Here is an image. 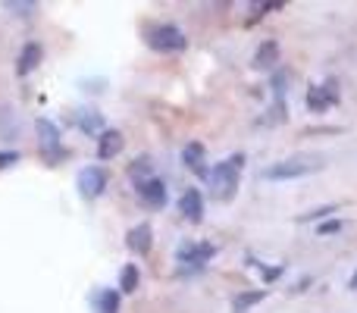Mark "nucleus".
I'll list each match as a JSON object with an SVG mask.
<instances>
[{"label":"nucleus","instance_id":"12","mask_svg":"<svg viewBox=\"0 0 357 313\" xmlns=\"http://www.w3.org/2000/svg\"><path fill=\"white\" fill-rule=\"evenodd\" d=\"M41 60H44V47H41V41H25V44H22V50H19V56H16V75H29V72H35V69L41 66Z\"/></svg>","mask_w":357,"mask_h":313},{"label":"nucleus","instance_id":"5","mask_svg":"<svg viewBox=\"0 0 357 313\" xmlns=\"http://www.w3.org/2000/svg\"><path fill=\"white\" fill-rule=\"evenodd\" d=\"M38 148H41V157L47 160V166H56L63 157H69V151L63 148V135L56 129V123L50 119H38Z\"/></svg>","mask_w":357,"mask_h":313},{"label":"nucleus","instance_id":"26","mask_svg":"<svg viewBox=\"0 0 357 313\" xmlns=\"http://www.w3.org/2000/svg\"><path fill=\"white\" fill-rule=\"evenodd\" d=\"M348 289H351V291H357V273H354L351 279H348Z\"/></svg>","mask_w":357,"mask_h":313},{"label":"nucleus","instance_id":"10","mask_svg":"<svg viewBox=\"0 0 357 313\" xmlns=\"http://www.w3.org/2000/svg\"><path fill=\"white\" fill-rule=\"evenodd\" d=\"M126 247H129L132 254L148 257L151 247H154V229H151V222H138V226H132L129 232H126Z\"/></svg>","mask_w":357,"mask_h":313},{"label":"nucleus","instance_id":"9","mask_svg":"<svg viewBox=\"0 0 357 313\" xmlns=\"http://www.w3.org/2000/svg\"><path fill=\"white\" fill-rule=\"evenodd\" d=\"M285 85H289V69H276L270 79V88H273V116L266 119V125H279L285 119Z\"/></svg>","mask_w":357,"mask_h":313},{"label":"nucleus","instance_id":"8","mask_svg":"<svg viewBox=\"0 0 357 313\" xmlns=\"http://www.w3.org/2000/svg\"><path fill=\"white\" fill-rule=\"evenodd\" d=\"M135 194H138V201H142V207H148V210H163V207H167V201H169L167 182H163V178H157V176L138 182L135 185Z\"/></svg>","mask_w":357,"mask_h":313},{"label":"nucleus","instance_id":"14","mask_svg":"<svg viewBox=\"0 0 357 313\" xmlns=\"http://www.w3.org/2000/svg\"><path fill=\"white\" fill-rule=\"evenodd\" d=\"M123 132H116V129H107L104 135L98 138V160H113L123 151Z\"/></svg>","mask_w":357,"mask_h":313},{"label":"nucleus","instance_id":"18","mask_svg":"<svg viewBox=\"0 0 357 313\" xmlns=\"http://www.w3.org/2000/svg\"><path fill=\"white\" fill-rule=\"evenodd\" d=\"M276 56H279V44L270 38V41H264L257 47V54H254L251 63H254V69H266V66H273V63H276Z\"/></svg>","mask_w":357,"mask_h":313},{"label":"nucleus","instance_id":"21","mask_svg":"<svg viewBox=\"0 0 357 313\" xmlns=\"http://www.w3.org/2000/svg\"><path fill=\"white\" fill-rule=\"evenodd\" d=\"M251 264L254 266H257V270H260V276H264V282H276V279L279 276H282V266H264V264H257V260H251Z\"/></svg>","mask_w":357,"mask_h":313},{"label":"nucleus","instance_id":"16","mask_svg":"<svg viewBox=\"0 0 357 313\" xmlns=\"http://www.w3.org/2000/svg\"><path fill=\"white\" fill-rule=\"evenodd\" d=\"M270 295V289H251V291H241V295H235L232 301V313H248L251 307H257L264 298Z\"/></svg>","mask_w":357,"mask_h":313},{"label":"nucleus","instance_id":"2","mask_svg":"<svg viewBox=\"0 0 357 313\" xmlns=\"http://www.w3.org/2000/svg\"><path fill=\"white\" fill-rule=\"evenodd\" d=\"M323 169V157H310V154H295L276 160L264 169V182H291V178H304L310 172Z\"/></svg>","mask_w":357,"mask_h":313},{"label":"nucleus","instance_id":"15","mask_svg":"<svg viewBox=\"0 0 357 313\" xmlns=\"http://www.w3.org/2000/svg\"><path fill=\"white\" fill-rule=\"evenodd\" d=\"M91 307H94V313H119V291L116 289H94Z\"/></svg>","mask_w":357,"mask_h":313},{"label":"nucleus","instance_id":"25","mask_svg":"<svg viewBox=\"0 0 357 313\" xmlns=\"http://www.w3.org/2000/svg\"><path fill=\"white\" fill-rule=\"evenodd\" d=\"M3 10H13L16 16H31L38 10V3H3Z\"/></svg>","mask_w":357,"mask_h":313},{"label":"nucleus","instance_id":"4","mask_svg":"<svg viewBox=\"0 0 357 313\" xmlns=\"http://www.w3.org/2000/svg\"><path fill=\"white\" fill-rule=\"evenodd\" d=\"M213 254H216V245H210V241H182L176 251L178 273H201Z\"/></svg>","mask_w":357,"mask_h":313},{"label":"nucleus","instance_id":"24","mask_svg":"<svg viewBox=\"0 0 357 313\" xmlns=\"http://www.w3.org/2000/svg\"><path fill=\"white\" fill-rule=\"evenodd\" d=\"M342 229H345L342 220H329V222H323V226H317V235H335V232H342Z\"/></svg>","mask_w":357,"mask_h":313},{"label":"nucleus","instance_id":"20","mask_svg":"<svg viewBox=\"0 0 357 313\" xmlns=\"http://www.w3.org/2000/svg\"><path fill=\"white\" fill-rule=\"evenodd\" d=\"M129 176L135 178V182H144V178H151V160L148 157H138L135 163L129 166Z\"/></svg>","mask_w":357,"mask_h":313},{"label":"nucleus","instance_id":"13","mask_svg":"<svg viewBox=\"0 0 357 313\" xmlns=\"http://www.w3.org/2000/svg\"><path fill=\"white\" fill-rule=\"evenodd\" d=\"M182 163L188 166V169L195 172L197 178H207L210 176V169H207V151H204L201 142L185 144V148H182Z\"/></svg>","mask_w":357,"mask_h":313},{"label":"nucleus","instance_id":"19","mask_svg":"<svg viewBox=\"0 0 357 313\" xmlns=\"http://www.w3.org/2000/svg\"><path fill=\"white\" fill-rule=\"evenodd\" d=\"M138 285H142V273H138V266L126 264L123 270H119V291H123V295H132V291H138Z\"/></svg>","mask_w":357,"mask_h":313},{"label":"nucleus","instance_id":"17","mask_svg":"<svg viewBox=\"0 0 357 313\" xmlns=\"http://www.w3.org/2000/svg\"><path fill=\"white\" fill-rule=\"evenodd\" d=\"M79 129L85 132V135H104V113H98V110H82L79 113Z\"/></svg>","mask_w":357,"mask_h":313},{"label":"nucleus","instance_id":"22","mask_svg":"<svg viewBox=\"0 0 357 313\" xmlns=\"http://www.w3.org/2000/svg\"><path fill=\"white\" fill-rule=\"evenodd\" d=\"M335 210H339V207H335V204H326V207H317V210H310V213H304V216H301V220H298V222H310V220H323V216H329V213H335Z\"/></svg>","mask_w":357,"mask_h":313},{"label":"nucleus","instance_id":"3","mask_svg":"<svg viewBox=\"0 0 357 313\" xmlns=\"http://www.w3.org/2000/svg\"><path fill=\"white\" fill-rule=\"evenodd\" d=\"M144 41H148L151 50H157V54H182L185 47H188V38H185V31L178 29L173 22H154L144 29Z\"/></svg>","mask_w":357,"mask_h":313},{"label":"nucleus","instance_id":"1","mask_svg":"<svg viewBox=\"0 0 357 313\" xmlns=\"http://www.w3.org/2000/svg\"><path fill=\"white\" fill-rule=\"evenodd\" d=\"M241 169H245V154H232L210 169V188H213L216 201H232L241 182Z\"/></svg>","mask_w":357,"mask_h":313},{"label":"nucleus","instance_id":"11","mask_svg":"<svg viewBox=\"0 0 357 313\" xmlns=\"http://www.w3.org/2000/svg\"><path fill=\"white\" fill-rule=\"evenodd\" d=\"M178 213H182L191 226H197V222L204 220V194H201V188H185V194L178 197Z\"/></svg>","mask_w":357,"mask_h":313},{"label":"nucleus","instance_id":"6","mask_svg":"<svg viewBox=\"0 0 357 313\" xmlns=\"http://www.w3.org/2000/svg\"><path fill=\"white\" fill-rule=\"evenodd\" d=\"M107 185H110V172L98 163L79 169V176H75V188H79V194L85 197V201H98L107 191Z\"/></svg>","mask_w":357,"mask_h":313},{"label":"nucleus","instance_id":"7","mask_svg":"<svg viewBox=\"0 0 357 313\" xmlns=\"http://www.w3.org/2000/svg\"><path fill=\"white\" fill-rule=\"evenodd\" d=\"M339 100H342V91H339V82L335 79H326V82H320V85L307 88V110L310 113H326V110H333Z\"/></svg>","mask_w":357,"mask_h":313},{"label":"nucleus","instance_id":"23","mask_svg":"<svg viewBox=\"0 0 357 313\" xmlns=\"http://www.w3.org/2000/svg\"><path fill=\"white\" fill-rule=\"evenodd\" d=\"M22 154L19 151H0V169H10V166H16Z\"/></svg>","mask_w":357,"mask_h":313}]
</instances>
